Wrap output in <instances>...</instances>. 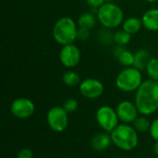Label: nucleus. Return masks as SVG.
<instances>
[{
  "instance_id": "f257e3e1",
  "label": "nucleus",
  "mask_w": 158,
  "mask_h": 158,
  "mask_svg": "<svg viewBox=\"0 0 158 158\" xmlns=\"http://www.w3.org/2000/svg\"><path fill=\"white\" fill-rule=\"evenodd\" d=\"M135 105L139 113L143 116L152 115L158 109V81H143L135 96Z\"/></svg>"
},
{
  "instance_id": "f03ea898",
  "label": "nucleus",
  "mask_w": 158,
  "mask_h": 158,
  "mask_svg": "<svg viewBox=\"0 0 158 158\" xmlns=\"http://www.w3.org/2000/svg\"><path fill=\"white\" fill-rule=\"evenodd\" d=\"M110 135L112 143L121 150L131 151L138 144L137 131L128 124H118Z\"/></svg>"
},
{
  "instance_id": "7ed1b4c3",
  "label": "nucleus",
  "mask_w": 158,
  "mask_h": 158,
  "mask_svg": "<svg viewBox=\"0 0 158 158\" xmlns=\"http://www.w3.org/2000/svg\"><path fill=\"white\" fill-rule=\"evenodd\" d=\"M78 29L71 18L64 17L59 19L53 29V36L56 43L62 45L73 44L77 39Z\"/></svg>"
},
{
  "instance_id": "20e7f679",
  "label": "nucleus",
  "mask_w": 158,
  "mask_h": 158,
  "mask_svg": "<svg viewBox=\"0 0 158 158\" xmlns=\"http://www.w3.org/2000/svg\"><path fill=\"white\" fill-rule=\"evenodd\" d=\"M143 83V77L141 71L134 68L129 67L123 69L116 79L117 87L123 92H133Z\"/></svg>"
},
{
  "instance_id": "39448f33",
  "label": "nucleus",
  "mask_w": 158,
  "mask_h": 158,
  "mask_svg": "<svg viewBox=\"0 0 158 158\" xmlns=\"http://www.w3.org/2000/svg\"><path fill=\"white\" fill-rule=\"evenodd\" d=\"M99 21L106 28H116L123 22V11L116 4L106 3L98 8Z\"/></svg>"
},
{
  "instance_id": "423d86ee",
  "label": "nucleus",
  "mask_w": 158,
  "mask_h": 158,
  "mask_svg": "<svg viewBox=\"0 0 158 158\" xmlns=\"http://www.w3.org/2000/svg\"><path fill=\"white\" fill-rule=\"evenodd\" d=\"M118 119L117 111L108 106H101L96 112V120L99 126L107 133H111L118 125Z\"/></svg>"
},
{
  "instance_id": "0eeeda50",
  "label": "nucleus",
  "mask_w": 158,
  "mask_h": 158,
  "mask_svg": "<svg viewBox=\"0 0 158 158\" xmlns=\"http://www.w3.org/2000/svg\"><path fill=\"white\" fill-rule=\"evenodd\" d=\"M46 118L50 129L56 132L64 131L69 124L68 112L63 108V106H54L50 108Z\"/></svg>"
},
{
  "instance_id": "6e6552de",
  "label": "nucleus",
  "mask_w": 158,
  "mask_h": 158,
  "mask_svg": "<svg viewBox=\"0 0 158 158\" xmlns=\"http://www.w3.org/2000/svg\"><path fill=\"white\" fill-rule=\"evenodd\" d=\"M34 104L28 98H18L14 100L10 106L13 116L18 118H28L34 113Z\"/></svg>"
},
{
  "instance_id": "1a4fd4ad",
  "label": "nucleus",
  "mask_w": 158,
  "mask_h": 158,
  "mask_svg": "<svg viewBox=\"0 0 158 158\" xmlns=\"http://www.w3.org/2000/svg\"><path fill=\"white\" fill-rule=\"evenodd\" d=\"M59 59L63 66L73 68L77 66L81 60V52L73 44L63 45L59 53Z\"/></svg>"
},
{
  "instance_id": "9d476101",
  "label": "nucleus",
  "mask_w": 158,
  "mask_h": 158,
  "mask_svg": "<svg viewBox=\"0 0 158 158\" xmlns=\"http://www.w3.org/2000/svg\"><path fill=\"white\" fill-rule=\"evenodd\" d=\"M80 92L86 98L95 99L103 94L104 85L96 79H86L81 82Z\"/></svg>"
},
{
  "instance_id": "9b49d317",
  "label": "nucleus",
  "mask_w": 158,
  "mask_h": 158,
  "mask_svg": "<svg viewBox=\"0 0 158 158\" xmlns=\"http://www.w3.org/2000/svg\"><path fill=\"white\" fill-rule=\"evenodd\" d=\"M117 114L118 118L124 123H131L138 118V108L131 101H122L117 106Z\"/></svg>"
},
{
  "instance_id": "f8f14e48",
  "label": "nucleus",
  "mask_w": 158,
  "mask_h": 158,
  "mask_svg": "<svg viewBox=\"0 0 158 158\" xmlns=\"http://www.w3.org/2000/svg\"><path fill=\"white\" fill-rule=\"evenodd\" d=\"M112 143L111 135H109L107 132L104 133H98L94 135L92 139V147L94 150L97 152H102L105 151L109 147V145Z\"/></svg>"
},
{
  "instance_id": "ddd939ff",
  "label": "nucleus",
  "mask_w": 158,
  "mask_h": 158,
  "mask_svg": "<svg viewBox=\"0 0 158 158\" xmlns=\"http://www.w3.org/2000/svg\"><path fill=\"white\" fill-rule=\"evenodd\" d=\"M143 25L149 31H158V9L153 8L146 11L142 19Z\"/></svg>"
},
{
  "instance_id": "4468645a",
  "label": "nucleus",
  "mask_w": 158,
  "mask_h": 158,
  "mask_svg": "<svg viewBox=\"0 0 158 158\" xmlns=\"http://www.w3.org/2000/svg\"><path fill=\"white\" fill-rule=\"evenodd\" d=\"M151 58L152 57H151L150 54L148 53V51H146L144 49H141V50L137 51V53L134 55L133 67L138 69L139 70L146 69V66Z\"/></svg>"
},
{
  "instance_id": "2eb2a0df",
  "label": "nucleus",
  "mask_w": 158,
  "mask_h": 158,
  "mask_svg": "<svg viewBox=\"0 0 158 158\" xmlns=\"http://www.w3.org/2000/svg\"><path fill=\"white\" fill-rule=\"evenodd\" d=\"M143 25V21L138 18H129L125 21H123L122 27L125 31L130 34L138 32Z\"/></svg>"
},
{
  "instance_id": "dca6fc26",
  "label": "nucleus",
  "mask_w": 158,
  "mask_h": 158,
  "mask_svg": "<svg viewBox=\"0 0 158 158\" xmlns=\"http://www.w3.org/2000/svg\"><path fill=\"white\" fill-rule=\"evenodd\" d=\"M96 19L95 17L91 14V13H84L82 14L78 20V24L81 28H86V29H92L95 25Z\"/></svg>"
},
{
  "instance_id": "f3484780",
  "label": "nucleus",
  "mask_w": 158,
  "mask_h": 158,
  "mask_svg": "<svg viewBox=\"0 0 158 158\" xmlns=\"http://www.w3.org/2000/svg\"><path fill=\"white\" fill-rule=\"evenodd\" d=\"M118 61L125 67H131L134 64V55L128 50H121L118 55Z\"/></svg>"
},
{
  "instance_id": "a211bd4d",
  "label": "nucleus",
  "mask_w": 158,
  "mask_h": 158,
  "mask_svg": "<svg viewBox=\"0 0 158 158\" xmlns=\"http://www.w3.org/2000/svg\"><path fill=\"white\" fill-rule=\"evenodd\" d=\"M63 81L68 86H76L81 83V77L74 71H67L63 75Z\"/></svg>"
},
{
  "instance_id": "6ab92c4d",
  "label": "nucleus",
  "mask_w": 158,
  "mask_h": 158,
  "mask_svg": "<svg viewBox=\"0 0 158 158\" xmlns=\"http://www.w3.org/2000/svg\"><path fill=\"white\" fill-rule=\"evenodd\" d=\"M133 124H134V129L137 131L146 132V131H150L151 123H150V121L145 117H138L134 120Z\"/></svg>"
},
{
  "instance_id": "aec40b11",
  "label": "nucleus",
  "mask_w": 158,
  "mask_h": 158,
  "mask_svg": "<svg viewBox=\"0 0 158 158\" xmlns=\"http://www.w3.org/2000/svg\"><path fill=\"white\" fill-rule=\"evenodd\" d=\"M146 71L151 80L158 81V58L152 57L150 59L146 66Z\"/></svg>"
},
{
  "instance_id": "412c9836",
  "label": "nucleus",
  "mask_w": 158,
  "mask_h": 158,
  "mask_svg": "<svg viewBox=\"0 0 158 158\" xmlns=\"http://www.w3.org/2000/svg\"><path fill=\"white\" fill-rule=\"evenodd\" d=\"M114 41L118 45H126L131 41V34L128 33L127 31H125L124 30L118 31L114 35Z\"/></svg>"
},
{
  "instance_id": "4be33fe9",
  "label": "nucleus",
  "mask_w": 158,
  "mask_h": 158,
  "mask_svg": "<svg viewBox=\"0 0 158 158\" xmlns=\"http://www.w3.org/2000/svg\"><path fill=\"white\" fill-rule=\"evenodd\" d=\"M78 106H79V104H78L77 100H75L73 98L67 99L64 102V105H63V108L68 113H73V112H75L78 109Z\"/></svg>"
},
{
  "instance_id": "5701e85b",
  "label": "nucleus",
  "mask_w": 158,
  "mask_h": 158,
  "mask_svg": "<svg viewBox=\"0 0 158 158\" xmlns=\"http://www.w3.org/2000/svg\"><path fill=\"white\" fill-rule=\"evenodd\" d=\"M150 134L152 136V138L158 142V118L155 119L152 123H151V127H150Z\"/></svg>"
},
{
  "instance_id": "b1692460",
  "label": "nucleus",
  "mask_w": 158,
  "mask_h": 158,
  "mask_svg": "<svg viewBox=\"0 0 158 158\" xmlns=\"http://www.w3.org/2000/svg\"><path fill=\"white\" fill-rule=\"evenodd\" d=\"M89 36H90L89 29L80 27V29L78 30V32H77V38L80 39V40L85 41V40H87L89 38Z\"/></svg>"
},
{
  "instance_id": "393cba45",
  "label": "nucleus",
  "mask_w": 158,
  "mask_h": 158,
  "mask_svg": "<svg viewBox=\"0 0 158 158\" xmlns=\"http://www.w3.org/2000/svg\"><path fill=\"white\" fill-rule=\"evenodd\" d=\"M17 158H32V152H31V150H30L28 148L21 149L19 152Z\"/></svg>"
},
{
  "instance_id": "a878e982",
  "label": "nucleus",
  "mask_w": 158,
  "mask_h": 158,
  "mask_svg": "<svg viewBox=\"0 0 158 158\" xmlns=\"http://www.w3.org/2000/svg\"><path fill=\"white\" fill-rule=\"evenodd\" d=\"M86 2L89 6H91L92 7H95V8L96 7L99 8L105 4V0H86Z\"/></svg>"
},
{
  "instance_id": "bb28decb",
  "label": "nucleus",
  "mask_w": 158,
  "mask_h": 158,
  "mask_svg": "<svg viewBox=\"0 0 158 158\" xmlns=\"http://www.w3.org/2000/svg\"><path fill=\"white\" fill-rule=\"evenodd\" d=\"M154 152H155V154L158 156V142H156V144L154 145Z\"/></svg>"
},
{
  "instance_id": "cd10ccee",
  "label": "nucleus",
  "mask_w": 158,
  "mask_h": 158,
  "mask_svg": "<svg viewBox=\"0 0 158 158\" xmlns=\"http://www.w3.org/2000/svg\"><path fill=\"white\" fill-rule=\"evenodd\" d=\"M147 2H151V3H153V2H156V1H157V0H146Z\"/></svg>"
},
{
  "instance_id": "c85d7f7f",
  "label": "nucleus",
  "mask_w": 158,
  "mask_h": 158,
  "mask_svg": "<svg viewBox=\"0 0 158 158\" xmlns=\"http://www.w3.org/2000/svg\"><path fill=\"white\" fill-rule=\"evenodd\" d=\"M111 158H117V157H111Z\"/></svg>"
}]
</instances>
